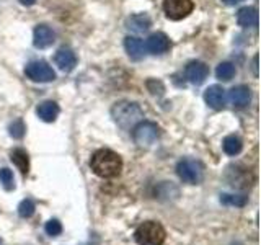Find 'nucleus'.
<instances>
[{
    "instance_id": "27",
    "label": "nucleus",
    "mask_w": 261,
    "mask_h": 245,
    "mask_svg": "<svg viewBox=\"0 0 261 245\" xmlns=\"http://www.w3.org/2000/svg\"><path fill=\"white\" fill-rule=\"evenodd\" d=\"M258 56H255V59H253V70H255V76H258Z\"/></svg>"
},
{
    "instance_id": "19",
    "label": "nucleus",
    "mask_w": 261,
    "mask_h": 245,
    "mask_svg": "<svg viewBox=\"0 0 261 245\" xmlns=\"http://www.w3.org/2000/svg\"><path fill=\"white\" fill-rule=\"evenodd\" d=\"M224 151L227 155H239L243 149V142H242V139L239 136H235V134H230V136H227L224 139Z\"/></svg>"
},
{
    "instance_id": "4",
    "label": "nucleus",
    "mask_w": 261,
    "mask_h": 245,
    "mask_svg": "<svg viewBox=\"0 0 261 245\" xmlns=\"http://www.w3.org/2000/svg\"><path fill=\"white\" fill-rule=\"evenodd\" d=\"M176 174L188 185H199L204 180V167L199 160L181 159L176 165Z\"/></svg>"
},
{
    "instance_id": "22",
    "label": "nucleus",
    "mask_w": 261,
    "mask_h": 245,
    "mask_svg": "<svg viewBox=\"0 0 261 245\" xmlns=\"http://www.w3.org/2000/svg\"><path fill=\"white\" fill-rule=\"evenodd\" d=\"M35 209H36L35 201L30 200V198H27V200H23V201L20 203V206H18V214H20V217H23V219H28V217H31L33 214H35Z\"/></svg>"
},
{
    "instance_id": "18",
    "label": "nucleus",
    "mask_w": 261,
    "mask_h": 245,
    "mask_svg": "<svg viewBox=\"0 0 261 245\" xmlns=\"http://www.w3.org/2000/svg\"><path fill=\"white\" fill-rule=\"evenodd\" d=\"M10 160L15 163L16 167H18V170L21 172L23 177L28 175L30 172V157L24 149H21V147H16V149H13L10 152Z\"/></svg>"
},
{
    "instance_id": "17",
    "label": "nucleus",
    "mask_w": 261,
    "mask_h": 245,
    "mask_svg": "<svg viewBox=\"0 0 261 245\" xmlns=\"http://www.w3.org/2000/svg\"><path fill=\"white\" fill-rule=\"evenodd\" d=\"M237 21L243 28H255L258 24V12L255 7H243L237 13Z\"/></svg>"
},
{
    "instance_id": "13",
    "label": "nucleus",
    "mask_w": 261,
    "mask_h": 245,
    "mask_svg": "<svg viewBox=\"0 0 261 245\" xmlns=\"http://www.w3.org/2000/svg\"><path fill=\"white\" fill-rule=\"evenodd\" d=\"M250 88L247 85H237L233 87L230 92H228V100L233 105V108H245L248 103H250Z\"/></svg>"
},
{
    "instance_id": "15",
    "label": "nucleus",
    "mask_w": 261,
    "mask_h": 245,
    "mask_svg": "<svg viewBox=\"0 0 261 245\" xmlns=\"http://www.w3.org/2000/svg\"><path fill=\"white\" fill-rule=\"evenodd\" d=\"M36 113L39 119H43L44 122H54L57 116H59V105L53 100H46L38 105Z\"/></svg>"
},
{
    "instance_id": "16",
    "label": "nucleus",
    "mask_w": 261,
    "mask_h": 245,
    "mask_svg": "<svg viewBox=\"0 0 261 245\" xmlns=\"http://www.w3.org/2000/svg\"><path fill=\"white\" fill-rule=\"evenodd\" d=\"M124 47H126L127 56L134 61H141L145 54V44H144V41L139 38L127 36L124 39Z\"/></svg>"
},
{
    "instance_id": "29",
    "label": "nucleus",
    "mask_w": 261,
    "mask_h": 245,
    "mask_svg": "<svg viewBox=\"0 0 261 245\" xmlns=\"http://www.w3.org/2000/svg\"><path fill=\"white\" fill-rule=\"evenodd\" d=\"M0 245H5V243H4V240H2V239H0Z\"/></svg>"
},
{
    "instance_id": "23",
    "label": "nucleus",
    "mask_w": 261,
    "mask_h": 245,
    "mask_svg": "<svg viewBox=\"0 0 261 245\" xmlns=\"http://www.w3.org/2000/svg\"><path fill=\"white\" fill-rule=\"evenodd\" d=\"M0 183H2V186L5 188L7 191H12L15 188V180H13V174L12 170L8 168H0Z\"/></svg>"
},
{
    "instance_id": "24",
    "label": "nucleus",
    "mask_w": 261,
    "mask_h": 245,
    "mask_svg": "<svg viewBox=\"0 0 261 245\" xmlns=\"http://www.w3.org/2000/svg\"><path fill=\"white\" fill-rule=\"evenodd\" d=\"M24 131H27V126H24L23 119H15L10 125V136L13 139H21L24 136Z\"/></svg>"
},
{
    "instance_id": "6",
    "label": "nucleus",
    "mask_w": 261,
    "mask_h": 245,
    "mask_svg": "<svg viewBox=\"0 0 261 245\" xmlns=\"http://www.w3.org/2000/svg\"><path fill=\"white\" fill-rule=\"evenodd\" d=\"M24 74L33 82H41V84H47V82H53L56 79L54 69L44 61H31L24 67Z\"/></svg>"
},
{
    "instance_id": "10",
    "label": "nucleus",
    "mask_w": 261,
    "mask_h": 245,
    "mask_svg": "<svg viewBox=\"0 0 261 245\" xmlns=\"http://www.w3.org/2000/svg\"><path fill=\"white\" fill-rule=\"evenodd\" d=\"M56 41V33L51 27L47 24H38L33 33V44L38 49H44L49 47Z\"/></svg>"
},
{
    "instance_id": "26",
    "label": "nucleus",
    "mask_w": 261,
    "mask_h": 245,
    "mask_svg": "<svg viewBox=\"0 0 261 245\" xmlns=\"http://www.w3.org/2000/svg\"><path fill=\"white\" fill-rule=\"evenodd\" d=\"M222 2L225 4V5H237V4H240L242 2V0H222Z\"/></svg>"
},
{
    "instance_id": "12",
    "label": "nucleus",
    "mask_w": 261,
    "mask_h": 245,
    "mask_svg": "<svg viewBox=\"0 0 261 245\" xmlns=\"http://www.w3.org/2000/svg\"><path fill=\"white\" fill-rule=\"evenodd\" d=\"M56 64L62 72H72L77 65V56L69 47H61L56 53Z\"/></svg>"
},
{
    "instance_id": "5",
    "label": "nucleus",
    "mask_w": 261,
    "mask_h": 245,
    "mask_svg": "<svg viewBox=\"0 0 261 245\" xmlns=\"http://www.w3.org/2000/svg\"><path fill=\"white\" fill-rule=\"evenodd\" d=\"M160 136V128L152 121H141L133 131V139L139 147H150Z\"/></svg>"
},
{
    "instance_id": "8",
    "label": "nucleus",
    "mask_w": 261,
    "mask_h": 245,
    "mask_svg": "<svg viewBox=\"0 0 261 245\" xmlns=\"http://www.w3.org/2000/svg\"><path fill=\"white\" fill-rule=\"evenodd\" d=\"M171 43H170V38L165 35V33H153V35L149 36L145 43V49H149L150 54L155 56H162L170 51Z\"/></svg>"
},
{
    "instance_id": "11",
    "label": "nucleus",
    "mask_w": 261,
    "mask_h": 245,
    "mask_svg": "<svg viewBox=\"0 0 261 245\" xmlns=\"http://www.w3.org/2000/svg\"><path fill=\"white\" fill-rule=\"evenodd\" d=\"M204 100L212 110H224L225 106V90L220 85H211L204 92Z\"/></svg>"
},
{
    "instance_id": "20",
    "label": "nucleus",
    "mask_w": 261,
    "mask_h": 245,
    "mask_svg": "<svg viewBox=\"0 0 261 245\" xmlns=\"http://www.w3.org/2000/svg\"><path fill=\"white\" fill-rule=\"evenodd\" d=\"M220 201H222L225 206H237V208H243L245 204L248 203V196L247 194H220Z\"/></svg>"
},
{
    "instance_id": "25",
    "label": "nucleus",
    "mask_w": 261,
    "mask_h": 245,
    "mask_svg": "<svg viewBox=\"0 0 261 245\" xmlns=\"http://www.w3.org/2000/svg\"><path fill=\"white\" fill-rule=\"evenodd\" d=\"M44 231H46L47 235L57 237V235H61V232H62V224L57 219H51V220H47V223H46Z\"/></svg>"
},
{
    "instance_id": "7",
    "label": "nucleus",
    "mask_w": 261,
    "mask_h": 245,
    "mask_svg": "<svg viewBox=\"0 0 261 245\" xmlns=\"http://www.w3.org/2000/svg\"><path fill=\"white\" fill-rule=\"evenodd\" d=\"M193 0H163V12H165L167 18L173 21L186 18L193 12Z\"/></svg>"
},
{
    "instance_id": "28",
    "label": "nucleus",
    "mask_w": 261,
    "mask_h": 245,
    "mask_svg": "<svg viewBox=\"0 0 261 245\" xmlns=\"http://www.w3.org/2000/svg\"><path fill=\"white\" fill-rule=\"evenodd\" d=\"M35 2H36V0H20V4H21V5H27V7L33 5Z\"/></svg>"
},
{
    "instance_id": "1",
    "label": "nucleus",
    "mask_w": 261,
    "mask_h": 245,
    "mask_svg": "<svg viewBox=\"0 0 261 245\" xmlns=\"http://www.w3.org/2000/svg\"><path fill=\"white\" fill-rule=\"evenodd\" d=\"M90 168L100 178H116L122 172V159L111 149H98L90 159Z\"/></svg>"
},
{
    "instance_id": "9",
    "label": "nucleus",
    "mask_w": 261,
    "mask_h": 245,
    "mask_svg": "<svg viewBox=\"0 0 261 245\" xmlns=\"http://www.w3.org/2000/svg\"><path fill=\"white\" fill-rule=\"evenodd\" d=\"M185 74H186V79L190 80L191 84L201 85V84H204V80H206L209 76V67L201 61H193L186 65Z\"/></svg>"
},
{
    "instance_id": "21",
    "label": "nucleus",
    "mask_w": 261,
    "mask_h": 245,
    "mask_svg": "<svg viewBox=\"0 0 261 245\" xmlns=\"http://www.w3.org/2000/svg\"><path fill=\"white\" fill-rule=\"evenodd\" d=\"M216 76L220 80H232L235 76V65L232 62H220L216 69Z\"/></svg>"
},
{
    "instance_id": "3",
    "label": "nucleus",
    "mask_w": 261,
    "mask_h": 245,
    "mask_svg": "<svg viewBox=\"0 0 261 245\" xmlns=\"http://www.w3.org/2000/svg\"><path fill=\"white\" fill-rule=\"evenodd\" d=\"M167 239V232L160 223L147 220L141 224L134 232V240L139 245H163Z\"/></svg>"
},
{
    "instance_id": "14",
    "label": "nucleus",
    "mask_w": 261,
    "mask_h": 245,
    "mask_svg": "<svg viewBox=\"0 0 261 245\" xmlns=\"http://www.w3.org/2000/svg\"><path fill=\"white\" fill-rule=\"evenodd\" d=\"M150 24H152L150 16L145 13H136L126 18V28L133 33H145L150 28Z\"/></svg>"
},
{
    "instance_id": "2",
    "label": "nucleus",
    "mask_w": 261,
    "mask_h": 245,
    "mask_svg": "<svg viewBox=\"0 0 261 245\" xmlns=\"http://www.w3.org/2000/svg\"><path fill=\"white\" fill-rule=\"evenodd\" d=\"M111 116L118 126L122 129H130L136 126L137 122H141L144 118V111L141 110V106L134 102L122 100L113 105L111 108Z\"/></svg>"
}]
</instances>
